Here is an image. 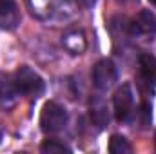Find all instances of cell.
<instances>
[{
  "instance_id": "obj_1",
  "label": "cell",
  "mask_w": 156,
  "mask_h": 154,
  "mask_svg": "<svg viewBox=\"0 0 156 154\" xmlns=\"http://www.w3.org/2000/svg\"><path fill=\"white\" fill-rule=\"evenodd\" d=\"M13 83L18 89L20 96H40L45 89V82L37 71H33L27 65H22L13 75Z\"/></svg>"
},
{
  "instance_id": "obj_2",
  "label": "cell",
  "mask_w": 156,
  "mask_h": 154,
  "mask_svg": "<svg viewBox=\"0 0 156 154\" xmlns=\"http://www.w3.org/2000/svg\"><path fill=\"white\" fill-rule=\"evenodd\" d=\"M67 111L64 105L56 103V102H47L42 107L40 113V129L44 132H60L66 125H67Z\"/></svg>"
},
{
  "instance_id": "obj_3",
  "label": "cell",
  "mask_w": 156,
  "mask_h": 154,
  "mask_svg": "<svg viewBox=\"0 0 156 154\" xmlns=\"http://www.w3.org/2000/svg\"><path fill=\"white\" fill-rule=\"evenodd\" d=\"M115 116L118 121H131V116L134 113V94L129 83H123L122 87H118V91L115 93Z\"/></svg>"
},
{
  "instance_id": "obj_4",
  "label": "cell",
  "mask_w": 156,
  "mask_h": 154,
  "mask_svg": "<svg viewBox=\"0 0 156 154\" xmlns=\"http://www.w3.org/2000/svg\"><path fill=\"white\" fill-rule=\"evenodd\" d=\"M93 85L98 91H107L113 87V83L116 82L118 78V71L116 65L113 64V60L104 58L100 62H96V65L93 67Z\"/></svg>"
},
{
  "instance_id": "obj_5",
  "label": "cell",
  "mask_w": 156,
  "mask_h": 154,
  "mask_svg": "<svg viewBox=\"0 0 156 154\" xmlns=\"http://www.w3.org/2000/svg\"><path fill=\"white\" fill-rule=\"evenodd\" d=\"M140 69V85H147L149 89L156 85V56L149 53H142L138 58Z\"/></svg>"
},
{
  "instance_id": "obj_6",
  "label": "cell",
  "mask_w": 156,
  "mask_h": 154,
  "mask_svg": "<svg viewBox=\"0 0 156 154\" xmlns=\"http://www.w3.org/2000/svg\"><path fill=\"white\" fill-rule=\"evenodd\" d=\"M156 16L151 11H142L138 18L131 24V35H154Z\"/></svg>"
},
{
  "instance_id": "obj_7",
  "label": "cell",
  "mask_w": 156,
  "mask_h": 154,
  "mask_svg": "<svg viewBox=\"0 0 156 154\" xmlns=\"http://www.w3.org/2000/svg\"><path fill=\"white\" fill-rule=\"evenodd\" d=\"M20 93L13 83V78H4L0 80V107L2 109H11L16 100H18Z\"/></svg>"
},
{
  "instance_id": "obj_8",
  "label": "cell",
  "mask_w": 156,
  "mask_h": 154,
  "mask_svg": "<svg viewBox=\"0 0 156 154\" xmlns=\"http://www.w3.org/2000/svg\"><path fill=\"white\" fill-rule=\"evenodd\" d=\"M89 113H91V120L93 123L98 127V129H104L107 123H109V111H107V105L102 98H93L91 103H89Z\"/></svg>"
},
{
  "instance_id": "obj_9",
  "label": "cell",
  "mask_w": 156,
  "mask_h": 154,
  "mask_svg": "<svg viewBox=\"0 0 156 154\" xmlns=\"http://www.w3.org/2000/svg\"><path fill=\"white\" fill-rule=\"evenodd\" d=\"M64 45L71 51V53H82L83 49H85V38H83V35L82 33H69V35H66L64 37Z\"/></svg>"
},
{
  "instance_id": "obj_10",
  "label": "cell",
  "mask_w": 156,
  "mask_h": 154,
  "mask_svg": "<svg viewBox=\"0 0 156 154\" xmlns=\"http://www.w3.org/2000/svg\"><path fill=\"white\" fill-rule=\"evenodd\" d=\"M133 151V147L129 145V142L120 136V134H113L109 140V152L111 154H129Z\"/></svg>"
},
{
  "instance_id": "obj_11",
  "label": "cell",
  "mask_w": 156,
  "mask_h": 154,
  "mask_svg": "<svg viewBox=\"0 0 156 154\" xmlns=\"http://www.w3.org/2000/svg\"><path fill=\"white\" fill-rule=\"evenodd\" d=\"M40 151L45 154H55V152H71V147H67L64 142L58 140H45L40 145Z\"/></svg>"
},
{
  "instance_id": "obj_12",
  "label": "cell",
  "mask_w": 156,
  "mask_h": 154,
  "mask_svg": "<svg viewBox=\"0 0 156 154\" xmlns=\"http://www.w3.org/2000/svg\"><path fill=\"white\" fill-rule=\"evenodd\" d=\"M0 18H13L16 22V4L15 0H0Z\"/></svg>"
},
{
  "instance_id": "obj_13",
  "label": "cell",
  "mask_w": 156,
  "mask_h": 154,
  "mask_svg": "<svg viewBox=\"0 0 156 154\" xmlns=\"http://www.w3.org/2000/svg\"><path fill=\"white\" fill-rule=\"evenodd\" d=\"M151 111H153L151 103H147V102H144L142 107H140V111H138V118H140V123H142L144 129L151 125V120H153V113Z\"/></svg>"
},
{
  "instance_id": "obj_14",
  "label": "cell",
  "mask_w": 156,
  "mask_h": 154,
  "mask_svg": "<svg viewBox=\"0 0 156 154\" xmlns=\"http://www.w3.org/2000/svg\"><path fill=\"white\" fill-rule=\"evenodd\" d=\"M2 138H4V129H2V125H0V142H2Z\"/></svg>"
},
{
  "instance_id": "obj_15",
  "label": "cell",
  "mask_w": 156,
  "mask_h": 154,
  "mask_svg": "<svg viewBox=\"0 0 156 154\" xmlns=\"http://www.w3.org/2000/svg\"><path fill=\"white\" fill-rule=\"evenodd\" d=\"M149 2H151V4H154V5H156V0H149Z\"/></svg>"
}]
</instances>
